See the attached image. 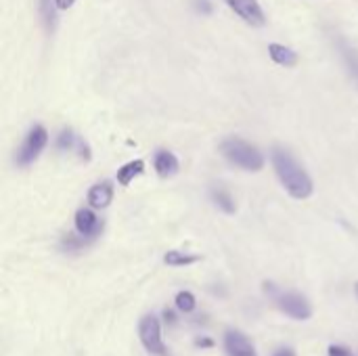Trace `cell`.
I'll list each match as a JSON object with an SVG mask.
<instances>
[{
	"instance_id": "15",
	"label": "cell",
	"mask_w": 358,
	"mask_h": 356,
	"mask_svg": "<svg viewBox=\"0 0 358 356\" xmlns=\"http://www.w3.org/2000/svg\"><path fill=\"white\" fill-rule=\"evenodd\" d=\"M164 262H166L168 266H191V264L199 262V256H195V254H182V252H176V250H170V252H166Z\"/></svg>"
},
{
	"instance_id": "2",
	"label": "cell",
	"mask_w": 358,
	"mask_h": 356,
	"mask_svg": "<svg viewBox=\"0 0 358 356\" xmlns=\"http://www.w3.org/2000/svg\"><path fill=\"white\" fill-rule=\"evenodd\" d=\"M220 153H222L224 159H229L233 166H239V168H243V170H248V172H258V170L264 168V157H262V153H260L254 145H250V143H245V141H241V138H227V141L220 145Z\"/></svg>"
},
{
	"instance_id": "22",
	"label": "cell",
	"mask_w": 358,
	"mask_h": 356,
	"mask_svg": "<svg viewBox=\"0 0 358 356\" xmlns=\"http://www.w3.org/2000/svg\"><path fill=\"white\" fill-rule=\"evenodd\" d=\"M195 8L203 15H210L212 13V4L208 0H195Z\"/></svg>"
},
{
	"instance_id": "10",
	"label": "cell",
	"mask_w": 358,
	"mask_h": 356,
	"mask_svg": "<svg viewBox=\"0 0 358 356\" xmlns=\"http://www.w3.org/2000/svg\"><path fill=\"white\" fill-rule=\"evenodd\" d=\"M153 166H155V172H157L162 178H170V176H174V174L178 172V168H180V164H178V159H176V155H174V153H170V151H164V149L155 153Z\"/></svg>"
},
{
	"instance_id": "4",
	"label": "cell",
	"mask_w": 358,
	"mask_h": 356,
	"mask_svg": "<svg viewBox=\"0 0 358 356\" xmlns=\"http://www.w3.org/2000/svg\"><path fill=\"white\" fill-rule=\"evenodd\" d=\"M138 340L151 356H168L162 340V321L155 315H145L138 323Z\"/></svg>"
},
{
	"instance_id": "8",
	"label": "cell",
	"mask_w": 358,
	"mask_h": 356,
	"mask_svg": "<svg viewBox=\"0 0 358 356\" xmlns=\"http://www.w3.org/2000/svg\"><path fill=\"white\" fill-rule=\"evenodd\" d=\"M224 350L229 356H258L252 340L237 329H229L224 334Z\"/></svg>"
},
{
	"instance_id": "14",
	"label": "cell",
	"mask_w": 358,
	"mask_h": 356,
	"mask_svg": "<svg viewBox=\"0 0 358 356\" xmlns=\"http://www.w3.org/2000/svg\"><path fill=\"white\" fill-rule=\"evenodd\" d=\"M212 199L224 214H235V199L227 189H222V187L212 189Z\"/></svg>"
},
{
	"instance_id": "18",
	"label": "cell",
	"mask_w": 358,
	"mask_h": 356,
	"mask_svg": "<svg viewBox=\"0 0 358 356\" xmlns=\"http://www.w3.org/2000/svg\"><path fill=\"white\" fill-rule=\"evenodd\" d=\"M57 8H59L57 6V0H40V15H42L44 27L48 31H52L55 25H57V15H55Z\"/></svg>"
},
{
	"instance_id": "17",
	"label": "cell",
	"mask_w": 358,
	"mask_h": 356,
	"mask_svg": "<svg viewBox=\"0 0 358 356\" xmlns=\"http://www.w3.org/2000/svg\"><path fill=\"white\" fill-rule=\"evenodd\" d=\"M174 306L178 313H185V315H191L195 308H197V298L193 296V292H178L174 296Z\"/></svg>"
},
{
	"instance_id": "23",
	"label": "cell",
	"mask_w": 358,
	"mask_h": 356,
	"mask_svg": "<svg viewBox=\"0 0 358 356\" xmlns=\"http://www.w3.org/2000/svg\"><path fill=\"white\" fill-rule=\"evenodd\" d=\"M199 348H212L214 346V340L212 338H197V342H195Z\"/></svg>"
},
{
	"instance_id": "20",
	"label": "cell",
	"mask_w": 358,
	"mask_h": 356,
	"mask_svg": "<svg viewBox=\"0 0 358 356\" xmlns=\"http://www.w3.org/2000/svg\"><path fill=\"white\" fill-rule=\"evenodd\" d=\"M327 356H355V353L350 348L342 346V344H331L327 348Z\"/></svg>"
},
{
	"instance_id": "1",
	"label": "cell",
	"mask_w": 358,
	"mask_h": 356,
	"mask_svg": "<svg viewBox=\"0 0 358 356\" xmlns=\"http://www.w3.org/2000/svg\"><path fill=\"white\" fill-rule=\"evenodd\" d=\"M271 159H273V168H275L281 185L294 199H308L313 195V189H315L313 178L306 174V170L294 159V155L287 149L275 147Z\"/></svg>"
},
{
	"instance_id": "5",
	"label": "cell",
	"mask_w": 358,
	"mask_h": 356,
	"mask_svg": "<svg viewBox=\"0 0 358 356\" xmlns=\"http://www.w3.org/2000/svg\"><path fill=\"white\" fill-rule=\"evenodd\" d=\"M277 300V306L283 315H287L289 319L294 321H308L313 317V306L310 302L298 294V292H281L275 296Z\"/></svg>"
},
{
	"instance_id": "24",
	"label": "cell",
	"mask_w": 358,
	"mask_h": 356,
	"mask_svg": "<svg viewBox=\"0 0 358 356\" xmlns=\"http://www.w3.org/2000/svg\"><path fill=\"white\" fill-rule=\"evenodd\" d=\"M73 2H76V0H57V6H59L61 10H65V8L73 6Z\"/></svg>"
},
{
	"instance_id": "21",
	"label": "cell",
	"mask_w": 358,
	"mask_h": 356,
	"mask_svg": "<svg viewBox=\"0 0 358 356\" xmlns=\"http://www.w3.org/2000/svg\"><path fill=\"white\" fill-rule=\"evenodd\" d=\"M164 323H166L168 327H174V325H176V313L170 311V308H166V311H164Z\"/></svg>"
},
{
	"instance_id": "12",
	"label": "cell",
	"mask_w": 358,
	"mask_h": 356,
	"mask_svg": "<svg viewBox=\"0 0 358 356\" xmlns=\"http://www.w3.org/2000/svg\"><path fill=\"white\" fill-rule=\"evenodd\" d=\"M145 172V162L143 159H132L128 164H124L120 170H117V183L122 187H128L136 176H141Z\"/></svg>"
},
{
	"instance_id": "7",
	"label": "cell",
	"mask_w": 358,
	"mask_h": 356,
	"mask_svg": "<svg viewBox=\"0 0 358 356\" xmlns=\"http://www.w3.org/2000/svg\"><path fill=\"white\" fill-rule=\"evenodd\" d=\"M76 231H78L82 237H86L88 241H92V239H96V237L101 235V231H103V220H101L92 210L80 208V210L76 212Z\"/></svg>"
},
{
	"instance_id": "13",
	"label": "cell",
	"mask_w": 358,
	"mask_h": 356,
	"mask_svg": "<svg viewBox=\"0 0 358 356\" xmlns=\"http://www.w3.org/2000/svg\"><path fill=\"white\" fill-rule=\"evenodd\" d=\"M340 52H342V59L348 67V73L352 76V80L358 84V50L352 48L348 42L340 40Z\"/></svg>"
},
{
	"instance_id": "19",
	"label": "cell",
	"mask_w": 358,
	"mask_h": 356,
	"mask_svg": "<svg viewBox=\"0 0 358 356\" xmlns=\"http://www.w3.org/2000/svg\"><path fill=\"white\" fill-rule=\"evenodd\" d=\"M86 243H88V239H86V237H82L80 233H78V235L67 233V235H63V239H61V250H63V252H67V254H73V252L84 250V248H86Z\"/></svg>"
},
{
	"instance_id": "26",
	"label": "cell",
	"mask_w": 358,
	"mask_h": 356,
	"mask_svg": "<svg viewBox=\"0 0 358 356\" xmlns=\"http://www.w3.org/2000/svg\"><path fill=\"white\" fill-rule=\"evenodd\" d=\"M355 296H357V300H358V281L355 283Z\"/></svg>"
},
{
	"instance_id": "25",
	"label": "cell",
	"mask_w": 358,
	"mask_h": 356,
	"mask_svg": "<svg viewBox=\"0 0 358 356\" xmlns=\"http://www.w3.org/2000/svg\"><path fill=\"white\" fill-rule=\"evenodd\" d=\"M275 356H296V353H294V350H289V348H281V350H277V353H275Z\"/></svg>"
},
{
	"instance_id": "9",
	"label": "cell",
	"mask_w": 358,
	"mask_h": 356,
	"mask_svg": "<svg viewBox=\"0 0 358 356\" xmlns=\"http://www.w3.org/2000/svg\"><path fill=\"white\" fill-rule=\"evenodd\" d=\"M113 201V185L109 180H101L90 187L88 191V204L94 210H103Z\"/></svg>"
},
{
	"instance_id": "3",
	"label": "cell",
	"mask_w": 358,
	"mask_h": 356,
	"mask_svg": "<svg viewBox=\"0 0 358 356\" xmlns=\"http://www.w3.org/2000/svg\"><path fill=\"white\" fill-rule=\"evenodd\" d=\"M46 143H48V132H46V128L40 126V124L31 126L29 132L25 134L21 147H19L17 153H15V164H17L19 168L31 166V164L38 159V155L42 153V149L46 147Z\"/></svg>"
},
{
	"instance_id": "11",
	"label": "cell",
	"mask_w": 358,
	"mask_h": 356,
	"mask_svg": "<svg viewBox=\"0 0 358 356\" xmlns=\"http://www.w3.org/2000/svg\"><path fill=\"white\" fill-rule=\"evenodd\" d=\"M268 55L281 67H294L298 63V52L294 48L285 46V44H271L268 46Z\"/></svg>"
},
{
	"instance_id": "6",
	"label": "cell",
	"mask_w": 358,
	"mask_h": 356,
	"mask_svg": "<svg viewBox=\"0 0 358 356\" xmlns=\"http://www.w3.org/2000/svg\"><path fill=\"white\" fill-rule=\"evenodd\" d=\"M231 10H235V15H239L248 25L254 27H262L266 23V15L262 10V6L258 4V0H222Z\"/></svg>"
},
{
	"instance_id": "16",
	"label": "cell",
	"mask_w": 358,
	"mask_h": 356,
	"mask_svg": "<svg viewBox=\"0 0 358 356\" xmlns=\"http://www.w3.org/2000/svg\"><path fill=\"white\" fill-rule=\"evenodd\" d=\"M78 143H80V136L71 130V128H63L57 136V143L55 147L59 151H76L78 149Z\"/></svg>"
}]
</instances>
